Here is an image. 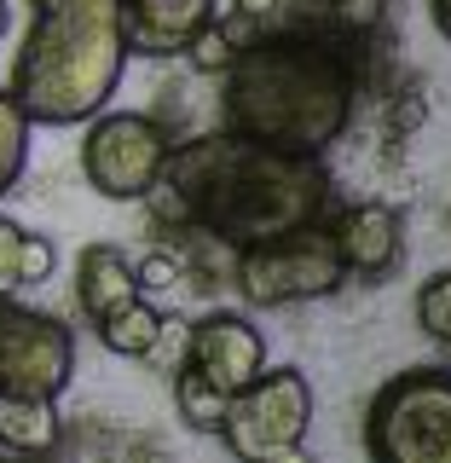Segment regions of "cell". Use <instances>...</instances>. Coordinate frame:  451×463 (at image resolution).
I'll return each instance as SVG.
<instances>
[{
  "mask_svg": "<svg viewBox=\"0 0 451 463\" xmlns=\"http://www.w3.org/2000/svg\"><path fill=\"white\" fill-rule=\"evenodd\" d=\"M365 452L382 463H451V371L417 365L376 388Z\"/></svg>",
  "mask_w": 451,
  "mask_h": 463,
  "instance_id": "4",
  "label": "cell"
},
{
  "mask_svg": "<svg viewBox=\"0 0 451 463\" xmlns=\"http://www.w3.org/2000/svg\"><path fill=\"white\" fill-rule=\"evenodd\" d=\"M174 156V134L145 110H99L81 134V174L110 203H145Z\"/></svg>",
  "mask_w": 451,
  "mask_h": 463,
  "instance_id": "7",
  "label": "cell"
},
{
  "mask_svg": "<svg viewBox=\"0 0 451 463\" xmlns=\"http://www.w3.org/2000/svg\"><path fill=\"white\" fill-rule=\"evenodd\" d=\"M359 35L336 18H278L249 35L221 70V116L231 134L324 156L359 105Z\"/></svg>",
  "mask_w": 451,
  "mask_h": 463,
  "instance_id": "2",
  "label": "cell"
},
{
  "mask_svg": "<svg viewBox=\"0 0 451 463\" xmlns=\"http://www.w3.org/2000/svg\"><path fill=\"white\" fill-rule=\"evenodd\" d=\"M411 313H417V330H423L428 342H446L451 347V272H434V279L417 284Z\"/></svg>",
  "mask_w": 451,
  "mask_h": 463,
  "instance_id": "18",
  "label": "cell"
},
{
  "mask_svg": "<svg viewBox=\"0 0 451 463\" xmlns=\"http://www.w3.org/2000/svg\"><path fill=\"white\" fill-rule=\"evenodd\" d=\"M145 296V284H139V272H134V260H127L116 243H87V250L76 255V307L93 318H110V313H122L127 301H139Z\"/></svg>",
  "mask_w": 451,
  "mask_h": 463,
  "instance_id": "12",
  "label": "cell"
},
{
  "mask_svg": "<svg viewBox=\"0 0 451 463\" xmlns=\"http://www.w3.org/2000/svg\"><path fill=\"white\" fill-rule=\"evenodd\" d=\"M174 405H180L185 429H197V434H221L226 394H221V388H209L202 376H192V371H174Z\"/></svg>",
  "mask_w": 451,
  "mask_h": 463,
  "instance_id": "16",
  "label": "cell"
},
{
  "mask_svg": "<svg viewBox=\"0 0 451 463\" xmlns=\"http://www.w3.org/2000/svg\"><path fill=\"white\" fill-rule=\"evenodd\" d=\"M313 429V383L301 371H260L255 383H243L226 400L221 417V440L231 458L249 463H278V458H301Z\"/></svg>",
  "mask_w": 451,
  "mask_h": 463,
  "instance_id": "6",
  "label": "cell"
},
{
  "mask_svg": "<svg viewBox=\"0 0 451 463\" xmlns=\"http://www.w3.org/2000/svg\"><path fill=\"white\" fill-rule=\"evenodd\" d=\"M76 376V336L64 318L0 296V388L58 400Z\"/></svg>",
  "mask_w": 451,
  "mask_h": 463,
  "instance_id": "8",
  "label": "cell"
},
{
  "mask_svg": "<svg viewBox=\"0 0 451 463\" xmlns=\"http://www.w3.org/2000/svg\"><path fill=\"white\" fill-rule=\"evenodd\" d=\"M134 272H139V284H145V289H168V284H180V260H174L168 250H151L145 260H134Z\"/></svg>",
  "mask_w": 451,
  "mask_h": 463,
  "instance_id": "20",
  "label": "cell"
},
{
  "mask_svg": "<svg viewBox=\"0 0 451 463\" xmlns=\"http://www.w3.org/2000/svg\"><path fill=\"white\" fill-rule=\"evenodd\" d=\"M278 18H284V0H231V12H226V18H214V24H221V35L231 41V47H243L249 35L272 29Z\"/></svg>",
  "mask_w": 451,
  "mask_h": 463,
  "instance_id": "19",
  "label": "cell"
},
{
  "mask_svg": "<svg viewBox=\"0 0 451 463\" xmlns=\"http://www.w3.org/2000/svg\"><path fill=\"white\" fill-rule=\"evenodd\" d=\"M6 29H12V0H0V41H6Z\"/></svg>",
  "mask_w": 451,
  "mask_h": 463,
  "instance_id": "22",
  "label": "cell"
},
{
  "mask_svg": "<svg viewBox=\"0 0 451 463\" xmlns=\"http://www.w3.org/2000/svg\"><path fill=\"white\" fill-rule=\"evenodd\" d=\"M180 371L202 376L209 388H221L231 400L243 383H255L267 371V336L243 313H202L185 325V359Z\"/></svg>",
  "mask_w": 451,
  "mask_h": 463,
  "instance_id": "9",
  "label": "cell"
},
{
  "mask_svg": "<svg viewBox=\"0 0 451 463\" xmlns=\"http://www.w3.org/2000/svg\"><path fill=\"white\" fill-rule=\"evenodd\" d=\"M330 243H336L347 279H388L405 255V214L382 197L342 203L330 221Z\"/></svg>",
  "mask_w": 451,
  "mask_h": 463,
  "instance_id": "10",
  "label": "cell"
},
{
  "mask_svg": "<svg viewBox=\"0 0 451 463\" xmlns=\"http://www.w3.org/2000/svg\"><path fill=\"white\" fill-rule=\"evenodd\" d=\"M214 18H221L214 0H116L127 58H185Z\"/></svg>",
  "mask_w": 451,
  "mask_h": 463,
  "instance_id": "11",
  "label": "cell"
},
{
  "mask_svg": "<svg viewBox=\"0 0 451 463\" xmlns=\"http://www.w3.org/2000/svg\"><path fill=\"white\" fill-rule=\"evenodd\" d=\"M151 203L168 226L202 232L226 250L301 226H330L342 209L324 156L278 151V145L243 139L231 128L174 145Z\"/></svg>",
  "mask_w": 451,
  "mask_h": 463,
  "instance_id": "1",
  "label": "cell"
},
{
  "mask_svg": "<svg viewBox=\"0 0 451 463\" xmlns=\"http://www.w3.org/2000/svg\"><path fill=\"white\" fill-rule=\"evenodd\" d=\"M93 330H99V342H105V354H116V359H145V354H156V342H163L168 318L139 296V301H127L122 313L99 318Z\"/></svg>",
  "mask_w": 451,
  "mask_h": 463,
  "instance_id": "15",
  "label": "cell"
},
{
  "mask_svg": "<svg viewBox=\"0 0 451 463\" xmlns=\"http://www.w3.org/2000/svg\"><path fill=\"white\" fill-rule=\"evenodd\" d=\"M347 284V267L330 243V226H301L278 238L243 243L231 255V289L249 307H296V301H324Z\"/></svg>",
  "mask_w": 451,
  "mask_h": 463,
  "instance_id": "5",
  "label": "cell"
},
{
  "mask_svg": "<svg viewBox=\"0 0 451 463\" xmlns=\"http://www.w3.org/2000/svg\"><path fill=\"white\" fill-rule=\"evenodd\" d=\"M29 116L12 105V93H0V197L18 185V174H23V163H29Z\"/></svg>",
  "mask_w": 451,
  "mask_h": 463,
  "instance_id": "17",
  "label": "cell"
},
{
  "mask_svg": "<svg viewBox=\"0 0 451 463\" xmlns=\"http://www.w3.org/2000/svg\"><path fill=\"white\" fill-rule=\"evenodd\" d=\"M18 52H12L6 93L35 128H76L105 110L127 70L116 0H58V6H29Z\"/></svg>",
  "mask_w": 451,
  "mask_h": 463,
  "instance_id": "3",
  "label": "cell"
},
{
  "mask_svg": "<svg viewBox=\"0 0 451 463\" xmlns=\"http://www.w3.org/2000/svg\"><path fill=\"white\" fill-rule=\"evenodd\" d=\"M58 267V250L47 232H29L18 221H0V296L12 289H29V284H47Z\"/></svg>",
  "mask_w": 451,
  "mask_h": 463,
  "instance_id": "14",
  "label": "cell"
},
{
  "mask_svg": "<svg viewBox=\"0 0 451 463\" xmlns=\"http://www.w3.org/2000/svg\"><path fill=\"white\" fill-rule=\"evenodd\" d=\"M64 440V423H58V400L47 394H12L0 388V452H23L41 458Z\"/></svg>",
  "mask_w": 451,
  "mask_h": 463,
  "instance_id": "13",
  "label": "cell"
},
{
  "mask_svg": "<svg viewBox=\"0 0 451 463\" xmlns=\"http://www.w3.org/2000/svg\"><path fill=\"white\" fill-rule=\"evenodd\" d=\"M428 18H434V29H440V41H451V0H434Z\"/></svg>",
  "mask_w": 451,
  "mask_h": 463,
  "instance_id": "21",
  "label": "cell"
}]
</instances>
